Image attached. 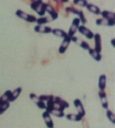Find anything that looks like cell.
<instances>
[{"label":"cell","mask_w":115,"mask_h":128,"mask_svg":"<svg viewBox=\"0 0 115 128\" xmlns=\"http://www.w3.org/2000/svg\"><path fill=\"white\" fill-rule=\"evenodd\" d=\"M15 13L19 18H21V19H23V20H24V21H26V22H29V23H36V21H37L36 16L28 14L26 12H23L22 10H17Z\"/></svg>","instance_id":"obj_1"},{"label":"cell","mask_w":115,"mask_h":128,"mask_svg":"<svg viewBox=\"0 0 115 128\" xmlns=\"http://www.w3.org/2000/svg\"><path fill=\"white\" fill-rule=\"evenodd\" d=\"M77 31H79L80 34L84 35V36L86 37L87 39H89V40H92V39L94 38V33H93L89 28H87L86 26H84V24L79 26H78V29H77Z\"/></svg>","instance_id":"obj_2"},{"label":"cell","mask_w":115,"mask_h":128,"mask_svg":"<svg viewBox=\"0 0 115 128\" xmlns=\"http://www.w3.org/2000/svg\"><path fill=\"white\" fill-rule=\"evenodd\" d=\"M70 42H71V38L70 37L67 36L66 38H64L63 42H62V44H61V45L59 46V49H58L59 54H64V53L66 52L67 49L68 48V46H69Z\"/></svg>","instance_id":"obj_3"},{"label":"cell","mask_w":115,"mask_h":128,"mask_svg":"<svg viewBox=\"0 0 115 128\" xmlns=\"http://www.w3.org/2000/svg\"><path fill=\"white\" fill-rule=\"evenodd\" d=\"M73 104L75 106L76 110L78 111V114L81 115L82 117L85 116V109H84V106L82 103H81V101L79 100V99H75V100L73 101Z\"/></svg>","instance_id":"obj_4"},{"label":"cell","mask_w":115,"mask_h":128,"mask_svg":"<svg viewBox=\"0 0 115 128\" xmlns=\"http://www.w3.org/2000/svg\"><path fill=\"white\" fill-rule=\"evenodd\" d=\"M98 96H99L100 102H101V106L104 109H109V104H108V98H107V94L105 90H99L98 92Z\"/></svg>","instance_id":"obj_5"},{"label":"cell","mask_w":115,"mask_h":128,"mask_svg":"<svg viewBox=\"0 0 115 128\" xmlns=\"http://www.w3.org/2000/svg\"><path fill=\"white\" fill-rule=\"evenodd\" d=\"M95 40V50L97 53H101V50H102V42H101V36L100 34L96 33V34H94V38Z\"/></svg>","instance_id":"obj_6"},{"label":"cell","mask_w":115,"mask_h":128,"mask_svg":"<svg viewBox=\"0 0 115 128\" xmlns=\"http://www.w3.org/2000/svg\"><path fill=\"white\" fill-rule=\"evenodd\" d=\"M42 118H43L44 122L48 128H53V122L52 120V115L50 113H48L47 111L44 110L43 114H42Z\"/></svg>","instance_id":"obj_7"},{"label":"cell","mask_w":115,"mask_h":128,"mask_svg":"<svg viewBox=\"0 0 115 128\" xmlns=\"http://www.w3.org/2000/svg\"><path fill=\"white\" fill-rule=\"evenodd\" d=\"M34 30L38 33H44V34H48L52 31V28L50 26H40V24H37L34 28Z\"/></svg>","instance_id":"obj_8"},{"label":"cell","mask_w":115,"mask_h":128,"mask_svg":"<svg viewBox=\"0 0 115 128\" xmlns=\"http://www.w3.org/2000/svg\"><path fill=\"white\" fill-rule=\"evenodd\" d=\"M65 117L67 118V120H71V122H80V120H82V118H83L81 115H79V114H78V113H77V114L69 113V114L65 115Z\"/></svg>","instance_id":"obj_9"},{"label":"cell","mask_w":115,"mask_h":128,"mask_svg":"<svg viewBox=\"0 0 115 128\" xmlns=\"http://www.w3.org/2000/svg\"><path fill=\"white\" fill-rule=\"evenodd\" d=\"M107 85V76L105 74H101L98 78V88L99 90H105Z\"/></svg>","instance_id":"obj_10"},{"label":"cell","mask_w":115,"mask_h":128,"mask_svg":"<svg viewBox=\"0 0 115 128\" xmlns=\"http://www.w3.org/2000/svg\"><path fill=\"white\" fill-rule=\"evenodd\" d=\"M53 100H54V102H55L56 104H58L60 106H62L64 109H66V108H69V104H68V103L66 100L62 99L61 97H58V96H54Z\"/></svg>","instance_id":"obj_11"},{"label":"cell","mask_w":115,"mask_h":128,"mask_svg":"<svg viewBox=\"0 0 115 128\" xmlns=\"http://www.w3.org/2000/svg\"><path fill=\"white\" fill-rule=\"evenodd\" d=\"M88 51H89L90 56H91L95 60H96V61H100V60H102V55H101V53H97L95 49H92V48H90Z\"/></svg>","instance_id":"obj_12"},{"label":"cell","mask_w":115,"mask_h":128,"mask_svg":"<svg viewBox=\"0 0 115 128\" xmlns=\"http://www.w3.org/2000/svg\"><path fill=\"white\" fill-rule=\"evenodd\" d=\"M86 8H87V10L89 12H91L92 13L96 14V15L100 14V12H101L100 8H98L97 6H95V5H94V4H90V3H89V4L86 5Z\"/></svg>","instance_id":"obj_13"},{"label":"cell","mask_w":115,"mask_h":128,"mask_svg":"<svg viewBox=\"0 0 115 128\" xmlns=\"http://www.w3.org/2000/svg\"><path fill=\"white\" fill-rule=\"evenodd\" d=\"M52 33L56 37H59V38H66L68 36V33L66 31H64L63 29H59V28H55V29H52Z\"/></svg>","instance_id":"obj_14"},{"label":"cell","mask_w":115,"mask_h":128,"mask_svg":"<svg viewBox=\"0 0 115 128\" xmlns=\"http://www.w3.org/2000/svg\"><path fill=\"white\" fill-rule=\"evenodd\" d=\"M100 14L102 15L103 19H115V13L113 12H110V10H103L100 12Z\"/></svg>","instance_id":"obj_15"},{"label":"cell","mask_w":115,"mask_h":128,"mask_svg":"<svg viewBox=\"0 0 115 128\" xmlns=\"http://www.w3.org/2000/svg\"><path fill=\"white\" fill-rule=\"evenodd\" d=\"M22 93V88L19 87V88H17L16 90H14L13 92H12V94H11V97H10V100H9V103H11V102H14V101L20 96V94Z\"/></svg>","instance_id":"obj_16"},{"label":"cell","mask_w":115,"mask_h":128,"mask_svg":"<svg viewBox=\"0 0 115 128\" xmlns=\"http://www.w3.org/2000/svg\"><path fill=\"white\" fill-rule=\"evenodd\" d=\"M51 20H52V19H50V18H48V17L42 16V17H39V18H38V19H37L36 23L38 24H40V26H44L45 24L49 23Z\"/></svg>","instance_id":"obj_17"},{"label":"cell","mask_w":115,"mask_h":128,"mask_svg":"<svg viewBox=\"0 0 115 128\" xmlns=\"http://www.w3.org/2000/svg\"><path fill=\"white\" fill-rule=\"evenodd\" d=\"M73 4L76 6H79V7H81V8H84V7H86L88 2L87 0H73Z\"/></svg>","instance_id":"obj_18"},{"label":"cell","mask_w":115,"mask_h":128,"mask_svg":"<svg viewBox=\"0 0 115 128\" xmlns=\"http://www.w3.org/2000/svg\"><path fill=\"white\" fill-rule=\"evenodd\" d=\"M50 114L57 117V118H63V117H65V112L60 111V110H55V109H52Z\"/></svg>","instance_id":"obj_19"},{"label":"cell","mask_w":115,"mask_h":128,"mask_svg":"<svg viewBox=\"0 0 115 128\" xmlns=\"http://www.w3.org/2000/svg\"><path fill=\"white\" fill-rule=\"evenodd\" d=\"M107 117L108 119L111 120V124H115V116H114V113L111 111V110H109L107 109Z\"/></svg>","instance_id":"obj_20"},{"label":"cell","mask_w":115,"mask_h":128,"mask_svg":"<svg viewBox=\"0 0 115 128\" xmlns=\"http://www.w3.org/2000/svg\"><path fill=\"white\" fill-rule=\"evenodd\" d=\"M45 12H48L50 15L52 14V13H53L54 12H56L55 8H54V7L53 6H52L51 4H48V3H46V6H45Z\"/></svg>","instance_id":"obj_21"},{"label":"cell","mask_w":115,"mask_h":128,"mask_svg":"<svg viewBox=\"0 0 115 128\" xmlns=\"http://www.w3.org/2000/svg\"><path fill=\"white\" fill-rule=\"evenodd\" d=\"M77 29H78V28H76V26H71L68 32V36L70 37V38L74 37L76 34V32H77Z\"/></svg>","instance_id":"obj_22"},{"label":"cell","mask_w":115,"mask_h":128,"mask_svg":"<svg viewBox=\"0 0 115 128\" xmlns=\"http://www.w3.org/2000/svg\"><path fill=\"white\" fill-rule=\"evenodd\" d=\"M95 24L97 26H108V19H103V18L96 19Z\"/></svg>","instance_id":"obj_23"},{"label":"cell","mask_w":115,"mask_h":128,"mask_svg":"<svg viewBox=\"0 0 115 128\" xmlns=\"http://www.w3.org/2000/svg\"><path fill=\"white\" fill-rule=\"evenodd\" d=\"M45 6H46V3H42V4H41V6H40L39 10L37 12V13L38 14V16H39V17H42V16H44V15H45V13H46V12H45Z\"/></svg>","instance_id":"obj_24"},{"label":"cell","mask_w":115,"mask_h":128,"mask_svg":"<svg viewBox=\"0 0 115 128\" xmlns=\"http://www.w3.org/2000/svg\"><path fill=\"white\" fill-rule=\"evenodd\" d=\"M78 18H79V20H80V23L82 24H86V22H87V20H86V18H85V16H84V13L81 10H79V14H78Z\"/></svg>","instance_id":"obj_25"},{"label":"cell","mask_w":115,"mask_h":128,"mask_svg":"<svg viewBox=\"0 0 115 128\" xmlns=\"http://www.w3.org/2000/svg\"><path fill=\"white\" fill-rule=\"evenodd\" d=\"M40 6L41 5H39L38 3H35V2H31V4H30V8L34 10V12H38V10H39L40 8Z\"/></svg>","instance_id":"obj_26"},{"label":"cell","mask_w":115,"mask_h":128,"mask_svg":"<svg viewBox=\"0 0 115 128\" xmlns=\"http://www.w3.org/2000/svg\"><path fill=\"white\" fill-rule=\"evenodd\" d=\"M79 46L82 48V49H84V50H89V49L91 48L87 42H84V40H81V42H80V44H79Z\"/></svg>","instance_id":"obj_27"},{"label":"cell","mask_w":115,"mask_h":128,"mask_svg":"<svg viewBox=\"0 0 115 128\" xmlns=\"http://www.w3.org/2000/svg\"><path fill=\"white\" fill-rule=\"evenodd\" d=\"M37 106L38 108H40V109H44L45 110V108H46V104H45V102H43V101H38L36 103Z\"/></svg>","instance_id":"obj_28"},{"label":"cell","mask_w":115,"mask_h":128,"mask_svg":"<svg viewBox=\"0 0 115 128\" xmlns=\"http://www.w3.org/2000/svg\"><path fill=\"white\" fill-rule=\"evenodd\" d=\"M72 26H74L76 28H78L79 26H80V20H79L78 17H77V18H74V19L72 20Z\"/></svg>","instance_id":"obj_29"},{"label":"cell","mask_w":115,"mask_h":128,"mask_svg":"<svg viewBox=\"0 0 115 128\" xmlns=\"http://www.w3.org/2000/svg\"><path fill=\"white\" fill-rule=\"evenodd\" d=\"M29 97H30V99H31L35 104H36L37 102L38 101V96L37 95V94H35V93H30V95H29Z\"/></svg>","instance_id":"obj_30"},{"label":"cell","mask_w":115,"mask_h":128,"mask_svg":"<svg viewBox=\"0 0 115 128\" xmlns=\"http://www.w3.org/2000/svg\"><path fill=\"white\" fill-rule=\"evenodd\" d=\"M50 95H46V94H42V95L38 96V100L39 101H43V102H46V101L49 99Z\"/></svg>","instance_id":"obj_31"},{"label":"cell","mask_w":115,"mask_h":128,"mask_svg":"<svg viewBox=\"0 0 115 128\" xmlns=\"http://www.w3.org/2000/svg\"><path fill=\"white\" fill-rule=\"evenodd\" d=\"M58 16H59V13L57 12H54L53 13L51 14V17H52V20H56L57 18H58Z\"/></svg>","instance_id":"obj_32"},{"label":"cell","mask_w":115,"mask_h":128,"mask_svg":"<svg viewBox=\"0 0 115 128\" xmlns=\"http://www.w3.org/2000/svg\"><path fill=\"white\" fill-rule=\"evenodd\" d=\"M82 120V124H82V125H83V128H89V127H88V125H87V124H88L87 120H84L83 118H82V120Z\"/></svg>","instance_id":"obj_33"},{"label":"cell","mask_w":115,"mask_h":128,"mask_svg":"<svg viewBox=\"0 0 115 128\" xmlns=\"http://www.w3.org/2000/svg\"><path fill=\"white\" fill-rule=\"evenodd\" d=\"M31 2H35V3H38L39 5H41L42 3H43V1L42 0H30Z\"/></svg>","instance_id":"obj_34"},{"label":"cell","mask_w":115,"mask_h":128,"mask_svg":"<svg viewBox=\"0 0 115 128\" xmlns=\"http://www.w3.org/2000/svg\"><path fill=\"white\" fill-rule=\"evenodd\" d=\"M77 40H78V38H77L76 36L72 37V38H71V42H76Z\"/></svg>","instance_id":"obj_35"},{"label":"cell","mask_w":115,"mask_h":128,"mask_svg":"<svg viewBox=\"0 0 115 128\" xmlns=\"http://www.w3.org/2000/svg\"><path fill=\"white\" fill-rule=\"evenodd\" d=\"M114 42H115V40H114V39H112V40H111V45H112V46H113V47H114V46H115Z\"/></svg>","instance_id":"obj_36"},{"label":"cell","mask_w":115,"mask_h":128,"mask_svg":"<svg viewBox=\"0 0 115 128\" xmlns=\"http://www.w3.org/2000/svg\"><path fill=\"white\" fill-rule=\"evenodd\" d=\"M69 0H60V2L61 3H68Z\"/></svg>","instance_id":"obj_37"},{"label":"cell","mask_w":115,"mask_h":128,"mask_svg":"<svg viewBox=\"0 0 115 128\" xmlns=\"http://www.w3.org/2000/svg\"><path fill=\"white\" fill-rule=\"evenodd\" d=\"M53 1H54L55 3H56V2H60V0H53Z\"/></svg>","instance_id":"obj_38"}]
</instances>
